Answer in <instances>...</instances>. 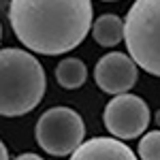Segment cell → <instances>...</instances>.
<instances>
[{
  "label": "cell",
  "mask_w": 160,
  "mask_h": 160,
  "mask_svg": "<svg viewBox=\"0 0 160 160\" xmlns=\"http://www.w3.org/2000/svg\"><path fill=\"white\" fill-rule=\"evenodd\" d=\"M156 122H158V126H160V111L156 113Z\"/></svg>",
  "instance_id": "obj_13"
},
{
  "label": "cell",
  "mask_w": 160,
  "mask_h": 160,
  "mask_svg": "<svg viewBox=\"0 0 160 160\" xmlns=\"http://www.w3.org/2000/svg\"><path fill=\"white\" fill-rule=\"evenodd\" d=\"M137 66L139 64L122 51L107 53L98 60L94 68V81L107 94H113V96L126 94L137 83V77H139Z\"/></svg>",
  "instance_id": "obj_6"
},
{
  "label": "cell",
  "mask_w": 160,
  "mask_h": 160,
  "mask_svg": "<svg viewBox=\"0 0 160 160\" xmlns=\"http://www.w3.org/2000/svg\"><path fill=\"white\" fill-rule=\"evenodd\" d=\"M137 154L141 160H160V130H149L141 137Z\"/></svg>",
  "instance_id": "obj_10"
},
{
  "label": "cell",
  "mask_w": 160,
  "mask_h": 160,
  "mask_svg": "<svg viewBox=\"0 0 160 160\" xmlns=\"http://www.w3.org/2000/svg\"><path fill=\"white\" fill-rule=\"evenodd\" d=\"M0 113L4 118L26 115L45 96L47 79L41 62L26 49L4 47L0 53Z\"/></svg>",
  "instance_id": "obj_2"
},
{
  "label": "cell",
  "mask_w": 160,
  "mask_h": 160,
  "mask_svg": "<svg viewBox=\"0 0 160 160\" xmlns=\"http://www.w3.org/2000/svg\"><path fill=\"white\" fill-rule=\"evenodd\" d=\"M86 139V124L71 107H51L37 122V143L51 156H73Z\"/></svg>",
  "instance_id": "obj_4"
},
{
  "label": "cell",
  "mask_w": 160,
  "mask_h": 160,
  "mask_svg": "<svg viewBox=\"0 0 160 160\" xmlns=\"http://www.w3.org/2000/svg\"><path fill=\"white\" fill-rule=\"evenodd\" d=\"M92 37L102 47H115L124 41V22L113 13H105L92 24Z\"/></svg>",
  "instance_id": "obj_8"
},
{
  "label": "cell",
  "mask_w": 160,
  "mask_h": 160,
  "mask_svg": "<svg viewBox=\"0 0 160 160\" xmlns=\"http://www.w3.org/2000/svg\"><path fill=\"white\" fill-rule=\"evenodd\" d=\"M88 68L79 58H64L56 66V81L64 90H77L86 83Z\"/></svg>",
  "instance_id": "obj_9"
},
{
  "label": "cell",
  "mask_w": 160,
  "mask_h": 160,
  "mask_svg": "<svg viewBox=\"0 0 160 160\" xmlns=\"http://www.w3.org/2000/svg\"><path fill=\"white\" fill-rule=\"evenodd\" d=\"M149 126V107L135 94H118L105 107V128L120 141L137 139Z\"/></svg>",
  "instance_id": "obj_5"
},
{
  "label": "cell",
  "mask_w": 160,
  "mask_h": 160,
  "mask_svg": "<svg viewBox=\"0 0 160 160\" xmlns=\"http://www.w3.org/2000/svg\"><path fill=\"white\" fill-rule=\"evenodd\" d=\"M71 160H139L137 154L115 137H96L83 141Z\"/></svg>",
  "instance_id": "obj_7"
},
{
  "label": "cell",
  "mask_w": 160,
  "mask_h": 160,
  "mask_svg": "<svg viewBox=\"0 0 160 160\" xmlns=\"http://www.w3.org/2000/svg\"><path fill=\"white\" fill-rule=\"evenodd\" d=\"M105 2H113V0H105Z\"/></svg>",
  "instance_id": "obj_14"
},
{
  "label": "cell",
  "mask_w": 160,
  "mask_h": 160,
  "mask_svg": "<svg viewBox=\"0 0 160 160\" xmlns=\"http://www.w3.org/2000/svg\"><path fill=\"white\" fill-rule=\"evenodd\" d=\"M0 156H2V160H11V158H9V152H7V145H4V143L0 145Z\"/></svg>",
  "instance_id": "obj_12"
},
{
  "label": "cell",
  "mask_w": 160,
  "mask_h": 160,
  "mask_svg": "<svg viewBox=\"0 0 160 160\" xmlns=\"http://www.w3.org/2000/svg\"><path fill=\"white\" fill-rule=\"evenodd\" d=\"M9 24L34 53L62 56L81 45L92 28L90 0H11Z\"/></svg>",
  "instance_id": "obj_1"
},
{
  "label": "cell",
  "mask_w": 160,
  "mask_h": 160,
  "mask_svg": "<svg viewBox=\"0 0 160 160\" xmlns=\"http://www.w3.org/2000/svg\"><path fill=\"white\" fill-rule=\"evenodd\" d=\"M124 43L143 71L160 77V0H135L124 19Z\"/></svg>",
  "instance_id": "obj_3"
},
{
  "label": "cell",
  "mask_w": 160,
  "mask_h": 160,
  "mask_svg": "<svg viewBox=\"0 0 160 160\" xmlns=\"http://www.w3.org/2000/svg\"><path fill=\"white\" fill-rule=\"evenodd\" d=\"M15 160H43L41 156H37V154H19Z\"/></svg>",
  "instance_id": "obj_11"
}]
</instances>
